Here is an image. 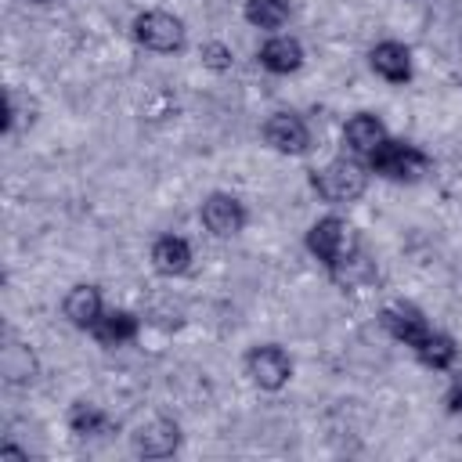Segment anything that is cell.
Segmentation results:
<instances>
[{
  "instance_id": "cell-10",
  "label": "cell",
  "mask_w": 462,
  "mask_h": 462,
  "mask_svg": "<svg viewBox=\"0 0 462 462\" xmlns=\"http://www.w3.org/2000/svg\"><path fill=\"white\" fill-rule=\"evenodd\" d=\"M368 69L390 83V87H404L411 83L415 76V58H411V47L401 43V40H379L368 47Z\"/></svg>"
},
{
  "instance_id": "cell-12",
  "label": "cell",
  "mask_w": 462,
  "mask_h": 462,
  "mask_svg": "<svg viewBox=\"0 0 462 462\" xmlns=\"http://www.w3.org/2000/svg\"><path fill=\"white\" fill-rule=\"evenodd\" d=\"M303 61H307V51L289 32H271L256 51V65L271 76H292V72L303 69Z\"/></svg>"
},
{
  "instance_id": "cell-20",
  "label": "cell",
  "mask_w": 462,
  "mask_h": 462,
  "mask_svg": "<svg viewBox=\"0 0 462 462\" xmlns=\"http://www.w3.org/2000/svg\"><path fill=\"white\" fill-rule=\"evenodd\" d=\"M199 61H202L209 72H227V69L235 65V51H231V43H224V40H206V43L199 47Z\"/></svg>"
},
{
  "instance_id": "cell-11",
  "label": "cell",
  "mask_w": 462,
  "mask_h": 462,
  "mask_svg": "<svg viewBox=\"0 0 462 462\" xmlns=\"http://www.w3.org/2000/svg\"><path fill=\"white\" fill-rule=\"evenodd\" d=\"M148 263H152V271H155L159 278H184V274L191 271V263H195V249H191V242H188L184 235L166 231V235L152 238V245H148Z\"/></svg>"
},
{
  "instance_id": "cell-15",
  "label": "cell",
  "mask_w": 462,
  "mask_h": 462,
  "mask_svg": "<svg viewBox=\"0 0 462 462\" xmlns=\"http://www.w3.org/2000/svg\"><path fill=\"white\" fill-rule=\"evenodd\" d=\"M87 336H90L97 346L116 350V346H126V343H134V339L141 336V318H137L134 310H126V307H108Z\"/></svg>"
},
{
  "instance_id": "cell-21",
  "label": "cell",
  "mask_w": 462,
  "mask_h": 462,
  "mask_svg": "<svg viewBox=\"0 0 462 462\" xmlns=\"http://www.w3.org/2000/svg\"><path fill=\"white\" fill-rule=\"evenodd\" d=\"M444 411L448 415H462V368L451 372V383L444 390Z\"/></svg>"
},
{
  "instance_id": "cell-16",
  "label": "cell",
  "mask_w": 462,
  "mask_h": 462,
  "mask_svg": "<svg viewBox=\"0 0 462 462\" xmlns=\"http://www.w3.org/2000/svg\"><path fill=\"white\" fill-rule=\"evenodd\" d=\"M65 422H69V433H76L79 440H97V437H108L119 430V422L94 401H72Z\"/></svg>"
},
{
  "instance_id": "cell-1",
  "label": "cell",
  "mask_w": 462,
  "mask_h": 462,
  "mask_svg": "<svg viewBox=\"0 0 462 462\" xmlns=\"http://www.w3.org/2000/svg\"><path fill=\"white\" fill-rule=\"evenodd\" d=\"M368 180H372L368 162L357 159V155H350V152L328 159L325 166H318V170L310 173L314 195H318L321 202H328V206H350V202H357V199L368 191Z\"/></svg>"
},
{
  "instance_id": "cell-18",
  "label": "cell",
  "mask_w": 462,
  "mask_h": 462,
  "mask_svg": "<svg viewBox=\"0 0 462 462\" xmlns=\"http://www.w3.org/2000/svg\"><path fill=\"white\" fill-rule=\"evenodd\" d=\"M242 18H245V25H253V29L278 32V29L289 25L292 4H289V0H245V4H242Z\"/></svg>"
},
{
  "instance_id": "cell-19",
  "label": "cell",
  "mask_w": 462,
  "mask_h": 462,
  "mask_svg": "<svg viewBox=\"0 0 462 462\" xmlns=\"http://www.w3.org/2000/svg\"><path fill=\"white\" fill-rule=\"evenodd\" d=\"M328 278H332V285H339L343 292L361 289V285L375 282V260H372V256L365 253V245H361V249H354L343 263H336V267L328 271Z\"/></svg>"
},
{
  "instance_id": "cell-8",
  "label": "cell",
  "mask_w": 462,
  "mask_h": 462,
  "mask_svg": "<svg viewBox=\"0 0 462 462\" xmlns=\"http://www.w3.org/2000/svg\"><path fill=\"white\" fill-rule=\"evenodd\" d=\"M180 440H184L180 422L170 415H152L130 433V448L137 458H170L180 448Z\"/></svg>"
},
{
  "instance_id": "cell-9",
  "label": "cell",
  "mask_w": 462,
  "mask_h": 462,
  "mask_svg": "<svg viewBox=\"0 0 462 462\" xmlns=\"http://www.w3.org/2000/svg\"><path fill=\"white\" fill-rule=\"evenodd\" d=\"M379 325L386 328V336H390L393 343H401V346H408V350H415V346L433 332V325L426 321V314H422L415 303H408V300L386 303V307L379 310Z\"/></svg>"
},
{
  "instance_id": "cell-5",
  "label": "cell",
  "mask_w": 462,
  "mask_h": 462,
  "mask_svg": "<svg viewBox=\"0 0 462 462\" xmlns=\"http://www.w3.org/2000/svg\"><path fill=\"white\" fill-rule=\"evenodd\" d=\"M242 368H245L249 383L256 390H263V393L285 390L292 383V372H296V365H292V357H289V350L282 343H256V346H249L245 357H242Z\"/></svg>"
},
{
  "instance_id": "cell-14",
  "label": "cell",
  "mask_w": 462,
  "mask_h": 462,
  "mask_svg": "<svg viewBox=\"0 0 462 462\" xmlns=\"http://www.w3.org/2000/svg\"><path fill=\"white\" fill-rule=\"evenodd\" d=\"M386 137H390V130L375 112H354L343 123V148L350 155H357V159H368Z\"/></svg>"
},
{
  "instance_id": "cell-6",
  "label": "cell",
  "mask_w": 462,
  "mask_h": 462,
  "mask_svg": "<svg viewBox=\"0 0 462 462\" xmlns=\"http://www.w3.org/2000/svg\"><path fill=\"white\" fill-rule=\"evenodd\" d=\"M260 137H263V144H267L271 152H278V155H307L310 144H314L310 123H307L300 112H292V108L271 112V116L263 119V126H260Z\"/></svg>"
},
{
  "instance_id": "cell-2",
  "label": "cell",
  "mask_w": 462,
  "mask_h": 462,
  "mask_svg": "<svg viewBox=\"0 0 462 462\" xmlns=\"http://www.w3.org/2000/svg\"><path fill=\"white\" fill-rule=\"evenodd\" d=\"M365 162L375 177L393 180V184H415L433 170L430 152L419 148L415 141H404V137H386Z\"/></svg>"
},
{
  "instance_id": "cell-17",
  "label": "cell",
  "mask_w": 462,
  "mask_h": 462,
  "mask_svg": "<svg viewBox=\"0 0 462 462\" xmlns=\"http://www.w3.org/2000/svg\"><path fill=\"white\" fill-rule=\"evenodd\" d=\"M411 354H415V361H419L422 368H430V372H451L455 361H458V343H455V336L433 328Z\"/></svg>"
},
{
  "instance_id": "cell-13",
  "label": "cell",
  "mask_w": 462,
  "mask_h": 462,
  "mask_svg": "<svg viewBox=\"0 0 462 462\" xmlns=\"http://www.w3.org/2000/svg\"><path fill=\"white\" fill-rule=\"evenodd\" d=\"M105 310H108V307H105L101 285H94V282H76V285L61 296V314H65V321H69L72 328H79V332H90Z\"/></svg>"
},
{
  "instance_id": "cell-7",
  "label": "cell",
  "mask_w": 462,
  "mask_h": 462,
  "mask_svg": "<svg viewBox=\"0 0 462 462\" xmlns=\"http://www.w3.org/2000/svg\"><path fill=\"white\" fill-rule=\"evenodd\" d=\"M199 220L217 238H235L249 224V209L235 191H209L199 206Z\"/></svg>"
},
{
  "instance_id": "cell-4",
  "label": "cell",
  "mask_w": 462,
  "mask_h": 462,
  "mask_svg": "<svg viewBox=\"0 0 462 462\" xmlns=\"http://www.w3.org/2000/svg\"><path fill=\"white\" fill-rule=\"evenodd\" d=\"M130 36L137 47H144L152 54H180L188 47V22L166 7H148V11L134 14Z\"/></svg>"
},
{
  "instance_id": "cell-22",
  "label": "cell",
  "mask_w": 462,
  "mask_h": 462,
  "mask_svg": "<svg viewBox=\"0 0 462 462\" xmlns=\"http://www.w3.org/2000/svg\"><path fill=\"white\" fill-rule=\"evenodd\" d=\"M25 4H40V7H43V4H51V0H25Z\"/></svg>"
},
{
  "instance_id": "cell-3",
  "label": "cell",
  "mask_w": 462,
  "mask_h": 462,
  "mask_svg": "<svg viewBox=\"0 0 462 462\" xmlns=\"http://www.w3.org/2000/svg\"><path fill=\"white\" fill-rule=\"evenodd\" d=\"M303 245H307V253L325 267V274L336 267V263H343L354 249H361V238H357V231H354V224L346 220V217H339V213H325V217H318L310 227H307V235H303Z\"/></svg>"
}]
</instances>
